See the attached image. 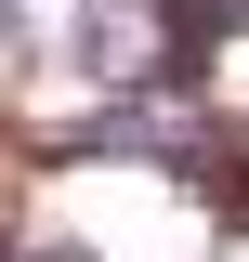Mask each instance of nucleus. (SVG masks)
I'll return each instance as SVG.
<instances>
[{
  "label": "nucleus",
  "mask_w": 249,
  "mask_h": 262,
  "mask_svg": "<svg viewBox=\"0 0 249 262\" xmlns=\"http://www.w3.org/2000/svg\"><path fill=\"white\" fill-rule=\"evenodd\" d=\"M27 262H92V249H66V236H53V249H27Z\"/></svg>",
  "instance_id": "obj_2"
},
{
  "label": "nucleus",
  "mask_w": 249,
  "mask_h": 262,
  "mask_svg": "<svg viewBox=\"0 0 249 262\" xmlns=\"http://www.w3.org/2000/svg\"><path fill=\"white\" fill-rule=\"evenodd\" d=\"M157 27H171V53H157V92H197L210 39H223V27H249V0H157Z\"/></svg>",
  "instance_id": "obj_1"
}]
</instances>
